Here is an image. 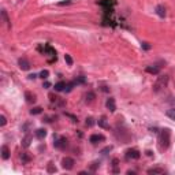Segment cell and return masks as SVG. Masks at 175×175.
<instances>
[{
    "mask_svg": "<svg viewBox=\"0 0 175 175\" xmlns=\"http://www.w3.org/2000/svg\"><path fill=\"white\" fill-rule=\"evenodd\" d=\"M111 151H112V146H105V148L101 151V153H103V155H107V152H111Z\"/></svg>",
    "mask_w": 175,
    "mask_h": 175,
    "instance_id": "33",
    "label": "cell"
},
{
    "mask_svg": "<svg viewBox=\"0 0 175 175\" xmlns=\"http://www.w3.org/2000/svg\"><path fill=\"white\" fill-rule=\"evenodd\" d=\"M141 157V153H140V151L135 148H131V149H127L126 153H125V159H126L127 161L130 160H138Z\"/></svg>",
    "mask_w": 175,
    "mask_h": 175,
    "instance_id": "3",
    "label": "cell"
},
{
    "mask_svg": "<svg viewBox=\"0 0 175 175\" xmlns=\"http://www.w3.org/2000/svg\"><path fill=\"white\" fill-rule=\"evenodd\" d=\"M74 164H75V161L73 157L66 156L62 159V167H63L64 170H73V168H74Z\"/></svg>",
    "mask_w": 175,
    "mask_h": 175,
    "instance_id": "5",
    "label": "cell"
},
{
    "mask_svg": "<svg viewBox=\"0 0 175 175\" xmlns=\"http://www.w3.org/2000/svg\"><path fill=\"white\" fill-rule=\"evenodd\" d=\"M74 86H75V82H74V81H73V82H68L67 86H66V92H71Z\"/></svg>",
    "mask_w": 175,
    "mask_h": 175,
    "instance_id": "26",
    "label": "cell"
},
{
    "mask_svg": "<svg viewBox=\"0 0 175 175\" xmlns=\"http://www.w3.org/2000/svg\"><path fill=\"white\" fill-rule=\"evenodd\" d=\"M105 137L103 134H92L89 138V141L92 142V144H97L99 141H104Z\"/></svg>",
    "mask_w": 175,
    "mask_h": 175,
    "instance_id": "9",
    "label": "cell"
},
{
    "mask_svg": "<svg viewBox=\"0 0 175 175\" xmlns=\"http://www.w3.org/2000/svg\"><path fill=\"white\" fill-rule=\"evenodd\" d=\"M48 75H49V71H48V70H42V71L40 73V78L47 79V78H48Z\"/></svg>",
    "mask_w": 175,
    "mask_h": 175,
    "instance_id": "25",
    "label": "cell"
},
{
    "mask_svg": "<svg viewBox=\"0 0 175 175\" xmlns=\"http://www.w3.org/2000/svg\"><path fill=\"white\" fill-rule=\"evenodd\" d=\"M1 18H3V21L8 25V27L11 26V22H10V19H8V15H7V11H6V10H1Z\"/></svg>",
    "mask_w": 175,
    "mask_h": 175,
    "instance_id": "19",
    "label": "cell"
},
{
    "mask_svg": "<svg viewBox=\"0 0 175 175\" xmlns=\"http://www.w3.org/2000/svg\"><path fill=\"white\" fill-rule=\"evenodd\" d=\"M21 160H22V164H26L30 161V156H27V153H22L21 155Z\"/></svg>",
    "mask_w": 175,
    "mask_h": 175,
    "instance_id": "22",
    "label": "cell"
},
{
    "mask_svg": "<svg viewBox=\"0 0 175 175\" xmlns=\"http://www.w3.org/2000/svg\"><path fill=\"white\" fill-rule=\"evenodd\" d=\"M101 90H104V92H108V90H109V89H108L107 86H103V88H101Z\"/></svg>",
    "mask_w": 175,
    "mask_h": 175,
    "instance_id": "37",
    "label": "cell"
},
{
    "mask_svg": "<svg viewBox=\"0 0 175 175\" xmlns=\"http://www.w3.org/2000/svg\"><path fill=\"white\" fill-rule=\"evenodd\" d=\"M1 159L3 160H8L10 159V149H8L7 145L1 146Z\"/></svg>",
    "mask_w": 175,
    "mask_h": 175,
    "instance_id": "10",
    "label": "cell"
},
{
    "mask_svg": "<svg viewBox=\"0 0 175 175\" xmlns=\"http://www.w3.org/2000/svg\"><path fill=\"white\" fill-rule=\"evenodd\" d=\"M170 144H171V130L163 129L159 135V148H160V151H167Z\"/></svg>",
    "mask_w": 175,
    "mask_h": 175,
    "instance_id": "1",
    "label": "cell"
},
{
    "mask_svg": "<svg viewBox=\"0 0 175 175\" xmlns=\"http://www.w3.org/2000/svg\"><path fill=\"white\" fill-rule=\"evenodd\" d=\"M47 171L51 172V174H52V172H56V167L53 166V163H48V166H47Z\"/></svg>",
    "mask_w": 175,
    "mask_h": 175,
    "instance_id": "23",
    "label": "cell"
},
{
    "mask_svg": "<svg viewBox=\"0 0 175 175\" xmlns=\"http://www.w3.org/2000/svg\"><path fill=\"white\" fill-rule=\"evenodd\" d=\"M18 64H19V68H22V70H29L30 68V63L26 58H21L18 60Z\"/></svg>",
    "mask_w": 175,
    "mask_h": 175,
    "instance_id": "7",
    "label": "cell"
},
{
    "mask_svg": "<svg viewBox=\"0 0 175 175\" xmlns=\"http://www.w3.org/2000/svg\"><path fill=\"white\" fill-rule=\"evenodd\" d=\"M97 123H99V126L103 127V129H108V127H109V126L107 125V118H105V116H101Z\"/></svg>",
    "mask_w": 175,
    "mask_h": 175,
    "instance_id": "17",
    "label": "cell"
},
{
    "mask_svg": "<svg viewBox=\"0 0 175 175\" xmlns=\"http://www.w3.org/2000/svg\"><path fill=\"white\" fill-rule=\"evenodd\" d=\"M93 125H94L93 118H88V119H86V126H88V127H92Z\"/></svg>",
    "mask_w": 175,
    "mask_h": 175,
    "instance_id": "29",
    "label": "cell"
},
{
    "mask_svg": "<svg viewBox=\"0 0 175 175\" xmlns=\"http://www.w3.org/2000/svg\"><path fill=\"white\" fill-rule=\"evenodd\" d=\"M25 97H26V101L29 103V104H32V103H34V101H36V96H34V94H32L30 92H26V93H25Z\"/></svg>",
    "mask_w": 175,
    "mask_h": 175,
    "instance_id": "18",
    "label": "cell"
},
{
    "mask_svg": "<svg viewBox=\"0 0 175 175\" xmlns=\"http://www.w3.org/2000/svg\"><path fill=\"white\" fill-rule=\"evenodd\" d=\"M6 123H7V119H6V116H4V115H0V126H1V127L6 126Z\"/></svg>",
    "mask_w": 175,
    "mask_h": 175,
    "instance_id": "28",
    "label": "cell"
},
{
    "mask_svg": "<svg viewBox=\"0 0 175 175\" xmlns=\"http://www.w3.org/2000/svg\"><path fill=\"white\" fill-rule=\"evenodd\" d=\"M64 59H66V62H67L68 66H71V64H73V59H71L70 55H64Z\"/></svg>",
    "mask_w": 175,
    "mask_h": 175,
    "instance_id": "32",
    "label": "cell"
},
{
    "mask_svg": "<svg viewBox=\"0 0 175 175\" xmlns=\"http://www.w3.org/2000/svg\"><path fill=\"white\" fill-rule=\"evenodd\" d=\"M19 1H22V0H19Z\"/></svg>",
    "mask_w": 175,
    "mask_h": 175,
    "instance_id": "38",
    "label": "cell"
},
{
    "mask_svg": "<svg viewBox=\"0 0 175 175\" xmlns=\"http://www.w3.org/2000/svg\"><path fill=\"white\" fill-rule=\"evenodd\" d=\"M41 112H42V108L41 107H34V108L30 109V114H32V115H38V114H41Z\"/></svg>",
    "mask_w": 175,
    "mask_h": 175,
    "instance_id": "21",
    "label": "cell"
},
{
    "mask_svg": "<svg viewBox=\"0 0 175 175\" xmlns=\"http://www.w3.org/2000/svg\"><path fill=\"white\" fill-rule=\"evenodd\" d=\"M142 48H144V49H149V48H151V45H149L148 42H142Z\"/></svg>",
    "mask_w": 175,
    "mask_h": 175,
    "instance_id": "34",
    "label": "cell"
},
{
    "mask_svg": "<svg viewBox=\"0 0 175 175\" xmlns=\"http://www.w3.org/2000/svg\"><path fill=\"white\" fill-rule=\"evenodd\" d=\"M30 141H32V135L26 134L25 137H23V140H22V146H23V148H27V146L30 145Z\"/></svg>",
    "mask_w": 175,
    "mask_h": 175,
    "instance_id": "15",
    "label": "cell"
},
{
    "mask_svg": "<svg viewBox=\"0 0 175 175\" xmlns=\"http://www.w3.org/2000/svg\"><path fill=\"white\" fill-rule=\"evenodd\" d=\"M75 85H78V84H85V77H77V79H75Z\"/></svg>",
    "mask_w": 175,
    "mask_h": 175,
    "instance_id": "27",
    "label": "cell"
},
{
    "mask_svg": "<svg viewBox=\"0 0 175 175\" xmlns=\"http://www.w3.org/2000/svg\"><path fill=\"white\" fill-rule=\"evenodd\" d=\"M99 167H100V163H97V161H94V163H92V166H90V168H89V170H90L92 172H96V170H97Z\"/></svg>",
    "mask_w": 175,
    "mask_h": 175,
    "instance_id": "24",
    "label": "cell"
},
{
    "mask_svg": "<svg viewBox=\"0 0 175 175\" xmlns=\"http://www.w3.org/2000/svg\"><path fill=\"white\" fill-rule=\"evenodd\" d=\"M166 115H167L171 120H175V108H170V109H167Z\"/></svg>",
    "mask_w": 175,
    "mask_h": 175,
    "instance_id": "20",
    "label": "cell"
},
{
    "mask_svg": "<svg viewBox=\"0 0 175 175\" xmlns=\"http://www.w3.org/2000/svg\"><path fill=\"white\" fill-rule=\"evenodd\" d=\"M118 163H119V160H118V159H114V160H112V166H114V172H118V168H116Z\"/></svg>",
    "mask_w": 175,
    "mask_h": 175,
    "instance_id": "31",
    "label": "cell"
},
{
    "mask_svg": "<svg viewBox=\"0 0 175 175\" xmlns=\"http://www.w3.org/2000/svg\"><path fill=\"white\" fill-rule=\"evenodd\" d=\"M94 99H96V94H94L93 92H88V93L85 94V101L86 103H92V101H94Z\"/></svg>",
    "mask_w": 175,
    "mask_h": 175,
    "instance_id": "16",
    "label": "cell"
},
{
    "mask_svg": "<svg viewBox=\"0 0 175 175\" xmlns=\"http://www.w3.org/2000/svg\"><path fill=\"white\" fill-rule=\"evenodd\" d=\"M53 146L56 149H59V151H66L68 146V141L67 138L64 137H56L55 138V142H53Z\"/></svg>",
    "mask_w": 175,
    "mask_h": 175,
    "instance_id": "4",
    "label": "cell"
},
{
    "mask_svg": "<svg viewBox=\"0 0 175 175\" xmlns=\"http://www.w3.org/2000/svg\"><path fill=\"white\" fill-rule=\"evenodd\" d=\"M55 119H56V116H45V118H44V122L51 123V122H53Z\"/></svg>",
    "mask_w": 175,
    "mask_h": 175,
    "instance_id": "30",
    "label": "cell"
},
{
    "mask_svg": "<svg viewBox=\"0 0 175 175\" xmlns=\"http://www.w3.org/2000/svg\"><path fill=\"white\" fill-rule=\"evenodd\" d=\"M168 84V75H160L159 78L156 79V82L153 84V92L155 93H159L161 89H164Z\"/></svg>",
    "mask_w": 175,
    "mask_h": 175,
    "instance_id": "2",
    "label": "cell"
},
{
    "mask_svg": "<svg viewBox=\"0 0 175 175\" xmlns=\"http://www.w3.org/2000/svg\"><path fill=\"white\" fill-rule=\"evenodd\" d=\"M156 14L160 17V18H164L166 17V7L164 6H161V4H159L156 7Z\"/></svg>",
    "mask_w": 175,
    "mask_h": 175,
    "instance_id": "12",
    "label": "cell"
},
{
    "mask_svg": "<svg viewBox=\"0 0 175 175\" xmlns=\"http://www.w3.org/2000/svg\"><path fill=\"white\" fill-rule=\"evenodd\" d=\"M105 105H107V108L109 109L111 112H115L116 109V104H115V99L114 97H109L107 100V103H105Z\"/></svg>",
    "mask_w": 175,
    "mask_h": 175,
    "instance_id": "8",
    "label": "cell"
},
{
    "mask_svg": "<svg viewBox=\"0 0 175 175\" xmlns=\"http://www.w3.org/2000/svg\"><path fill=\"white\" fill-rule=\"evenodd\" d=\"M36 77H37V75H36V74H30V75H29V78H30V79H34V78H36Z\"/></svg>",
    "mask_w": 175,
    "mask_h": 175,
    "instance_id": "36",
    "label": "cell"
},
{
    "mask_svg": "<svg viewBox=\"0 0 175 175\" xmlns=\"http://www.w3.org/2000/svg\"><path fill=\"white\" fill-rule=\"evenodd\" d=\"M160 70H161V66H157V64H152V66H148L145 68L146 73H149V74H152V75L160 74Z\"/></svg>",
    "mask_w": 175,
    "mask_h": 175,
    "instance_id": "6",
    "label": "cell"
},
{
    "mask_svg": "<svg viewBox=\"0 0 175 175\" xmlns=\"http://www.w3.org/2000/svg\"><path fill=\"white\" fill-rule=\"evenodd\" d=\"M34 134H36V137H37L38 140H42V138H45V135H47V130H45V129H37Z\"/></svg>",
    "mask_w": 175,
    "mask_h": 175,
    "instance_id": "13",
    "label": "cell"
},
{
    "mask_svg": "<svg viewBox=\"0 0 175 175\" xmlns=\"http://www.w3.org/2000/svg\"><path fill=\"white\" fill-rule=\"evenodd\" d=\"M164 168L160 167H153V168H149L148 170V174H164Z\"/></svg>",
    "mask_w": 175,
    "mask_h": 175,
    "instance_id": "14",
    "label": "cell"
},
{
    "mask_svg": "<svg viewBox=\"0 0 175 175\" xmlns=\"http://www.w3.org/2000/svg\"><path fill=\"white\" fill-rule=\"evenodd\" d=\"M71 3V0H66V1H60L59 6H66V4H70Z\"/></svg>",
    "mask_w": 175,
    "mask_h": 175,
    "instance_id": "35",
    "label": "cell"
},
{
    "mask_svg": "<svg viewBox=\"0 0 175 175\" xmlns=\"http://www.w3.org/2000/svg\"><path fill=\"white\" fill-rule=\"evenodd\" d=\"M66 86H67V84L64 81H60V82H58V84H55V90L56 92H63V90H66Z\"/></svg>",
    "mask_w": 175,
    "mask_h": 175,
    "instance_id": "11",
    "label": "cell"
}]
</instances>
